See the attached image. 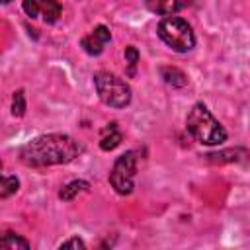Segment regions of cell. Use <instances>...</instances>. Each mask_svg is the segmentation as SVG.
Masks as SVG:
<instances>
[{"label": "cell", "mask_w": 250, "mask_h": 250, "mask_svg": "<svg viewBox=\"0 0 250 250\" xmlns=\"http://www.w3.org/2000/svg\"><path fill=\"white\" fill-rule=\"evenodd\" d=\"M21 8L31 20L41 16L45 23H55L62 14V6L57 0H23Z\"/></svg>", "instance_id": "cell-6"}, {"label": "cell", "mask_w": 250, "mask_h": 250, "mask_svg": "<svg viewBox=\"0 0 250 250\" xmlns=\"http://www.w3.org/2000/svg\"><path fill=\"white\" fill-rule=\"evenodd\" d=\"M0 248H4V250H18V248L27 250V248H31V244H29V240L23 238L21 234H16V232H12V230H6V232L2 234Z\"/></svg>", "instance_id": "cell-13"}, {"label": "cell", "mask_w": 250, "mask_h": 250, "mask_svg": "<svg viewBox=\"0 0 250 250\" xmlns=\"http://www.w3.org/2000/svg\"><path fill=\"white\" fill-rule=\"evenodd\" d=\"M111 41V31H109V27H105V25H96L88 35H84L82 39H80V47L88 53V55H92V57H98V55H102V51L105 49V45Z\"/></svg>", "instance_id": "cell-7"}, {"label": "cell", "mask_w": 250, "mask_h": 250, "mask_svg": "<svg viewBox=\"0 0 250 250\" xmlns=\"http://www.w3.org/2000/svg\"><path fill=\"white\" fill-rule=\"evenodd\" d=\"M27 109V102H25V92L23 90H16L12 96V115L14 117H23Z\"/></svg>", "instance_id": "cell-15"}, {"label": "cell", "mask_w": 250, "mask_h": 250, "mask_svg": "<svg viewBox=\"0 0 250 250\" xmlns=\"http://www.w3.org/2000/svg\"><path fill=\"white\" fill-rule=\"evenodd\" d=\"M82 154V145L64 133H49L31 139L20 150V162L29 168L59 166L76 160Z\"/></svg>", "instance_id": "cell-1"}, {"label": "cell", "mask_w": 250, "mask_h": 250, "mask_svg": "<svg viewBox=\"0 0 250 250\" xmlns=\"http://www.w3.org/2000/svg\"><path fill=\"white\" fill-rule=\"evenodd\" d=\"M123 141V133L117 129V123H109V127L104 129V135H102V141H100V148L102 150H113L121 145Z\"/></svg>", "instance_id": "cell-11"}, {"label": "cell", "mask_w": 250, "mask_h": 250, "mask_svg": "<svg viewBox=\"0 0 250 250\" xmlns=\"http://www.w3.org/2000/svg\"><path fill=\"white\" fill-rule=\"evenodd\" d=\"M10 2H12V0H2V4H10Z\"/></svg>", "instance_id": "cell-18"}, {"label": "cell", "mask_w": 250, "mask_h": 250, "mask_svg": "<svg viewBox=\"0 0 250 250\" xmlns=\"http://www.w3.org/2000/svg\"><path fill=\"white\" fill-rule=\"evenodd\" d=\"M160 78L172 88L188 86V74L178 66H160Z\"/></svg>", "instance_id": "cell-10"}, {"label": "cell", "mask_w": 250, "mask_h": 250, "mask_svg": "<svg viewBox=\"0 0 250 250\" xmlns=\"http://www.w3.org/2000/svg\"><path fill=\"white\" fill-rule=\"evenodd\" d=\"M125 64H127V68H125V74L129 76V78H133L135 76V72H137V64H139V59H141V55H139V49L135 47V45H129V47H125Z\"/></svg>", "instance_id": "cell-14"}, {"label": "cell", "mask_w": 250, "mask_h": 250, "mask_svg": "<svg viewBox=\"0 0 250 250\" xmlns=\"http://www.w3.org/2000/svg\"><path fill=\"white\" fill-rule=\"evenodd\" d=\"M158 37L176 53H188L195 47V33L191 25L178 16H166L158 21Z\"/></svg>", "instance_id": "cell-4"}, {"label": "cell", "mask_w": 250, "mask_h": 250, "mask_svg": "<svg viewBox=\"0 0 250 250\" xmlns=\"http://www.w3.org/2000/svg\"><path fill=\"white\" fill-rule=\"evenodd\" d=\"M193 2L195 0H145V6L148 12L166 18V16H174L182 10H186Z\"/></svg>", "instance_id": "cell-8"}, {"label": "cell", "mask_w": 250, "mask_h": 250, "mask_svg": "<svg viewBox=\"0 0 250 250\" xmlns=\"http://www.w3.org/2000/svg\"><path fill=\"white\" fill-rule=\"evenodd\" d=\"M135 174H137V154L135 150H127L113 162L109 172V184L119 195H129L135 189Z\"/></svg>", "instance_id": "cell-5"}, {"label": "cell", "mask_w": 250, "mask_h": 250, "mask_svg": "<svg viewBox=\"0 0 250 250\" xmlns=\"http://www.w3.org/2000/svg\"><path fill=\"white\" fill-rule=\"evenodd\" d=\"M186 131L201 145L215 146L227 141L225 127L215 119L209 107L203 102H195L186 117Z\"/></svg>", "instance_id": "cell-2"}, {"label": "cell", "mask_w": 250, "mask_h": 250, "mask_svg": "<svg viewBox=\"0 0 250 250\" xmlns=\"http://www.w3.org/2000/svg\"><path fill=\"white\" fill-rule=\"evenodd\" d=\"M205 158L211 164H230V162L248 160L250 152L242 146H236V148H225V150H219V152H209V154H205Z\"/></svg>", "instance_id": "cell-9"}, {"label": "cell", "mask_w": 250, "mask_h": 250, "mask_svg": "<svg viewBox=\"0 0 250 250\" xmlns=\"http://www.w3.org/2000/svg\"><path fill=\"white\" fill-rule=\"evenodd\" d=\"M18 189H20V180L16 176H4L2 178V184H0V197L2 199H8Z\"/></svg>", "instance_id": "cell-16"}, {"label": "cell", "mask_w": 250, "mask_h": 250, "mask_svg": "<svg viewBox=\"0 0 250 250\" xmlns=\"http://www.w3.org/2000/svg\"><path fill=\"white\" fill-rule=\"evenodd\" d=\"M88 189H90V184H88L86 180H72V182H68L64 188H61L59 199H61V201H72L78 193L88 191Z\"/></svg>", "instance_id": "cell-12"}, {"label": "cell", "mask_w": 250, "mask_h": 250, "mask_svg": "<svg viewBox=\"0 0 250 250\" xmlns=\"http://www.w3.org/2000/svg\"><path fill=\"white\" fill-rule=\"evenodd\" d=\"M59 248L62 250V248H74V250H84L86 248V242L82 240V238H78V236H72V238H68V240H62L61 244H59Z\"/></svg>", "instance_id": "cell-17"}, {"label": "cell", "mask_w": 250, "mask_h": 250, "mask_svg": "<svg viewBox=\"0 0 250 250\" xmlns=\"http://www.w3.org/2000/svg\"><path fill=\"white\" fill-rule=\"evenodd\" d=\"M94 88L104 105L113 109H123L131 104V86L117 74L109 70H100L94 74Z\"/></svg>", "instance_id": "cell-3"}]
</instances>
